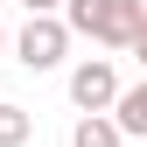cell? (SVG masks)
I'll return each instance as SVG.
<instances>
[{
	"mask_svg": "<svg viewBox=\"0 0 147 147\" xmlns=\"http://www.w3.org/2000/svg\"><path fill=\"white\" fill-rule=\"evenodd\" d=\"M63 21H70V35H91L105 49H133L147 0H63Z\"/></svg>",
	"mask_w": 147,
	"mask_h": 147,
	"instance_id": "1",
	"label": "cell"
},
{
	"mask_svg": "<svg viewBox=\"0 0 147 147\" xmlns=\"http://www.w3.org/2000/svg\"><path fill=\"white\" fill-rule=\"evenodd\" d=\"M70 56V21L63 14H28V28L14 35V63L21 70H56Z\"/></svg>",
	"mask_w": 147,
	"mask_h": 147,
	"instance_id": "2",
	"label": "cell"
},
{
	"mask_svg": "<svg viewBox=\"0 0 147 147\" xmlns=\"http://www.w3.org/2000/svg\"><path fill=\"white\" fill-rule=\"evenodd\" d=\"M70 105H77V112H112V105H119V70H112V56H84L77 70H70Z\"/></svg>",
	"mask_w": 147,
	"mask_h": 147,
	"instance_id": "3",
	"label": "cell"
},
{
	"mask_svg": "<svg viewBox=\"0 0 147 147\" xmlns=\"http://www.w3.org/2000/svg\"><path fill=\"white\" fill-rule=\"evenodd\" d=\"M70 147H126V133H119L112 112H84L77 126H70Z\"/></svg>",
	"mask_w": 147,
	"mask_h": 147,
	"instance_id": "4",
	"label": "cell"
},
{
	"mask_svg": "<svg viewBox=\"0 0 147 147\" xmlns=\"http://www.w3.org/2000/svg\"><path fill=\"white\" fill-rule=\"evenodd\" d=\"M112 119H119V133H140V140H147V77H140L133 91H119Z\"/></svg>",
	"mask_w": 147,
	"mask_h": 147,
	"instance_id": "5",
	"label": "cell"
},
{
	"mask_svg": "<svg viewBox=\"0 0 147 147\" xmlns=\"http://www.w3.org/2000/svg\"><path fill=\"white\" fill-rule=\"evenodd\" d=\"M28 133H35V119L21 112V105L0 98V147H28Z\"/></svg>",
	"mask_w": 147,
	"mask_h": 147,
	"instance_id": "6",
	"label": "cell"
},
{
	"mask_svg": "<svg viewBox=\"0 0 147 147\" xmlns=\"http://www.w3.org/2000/svg\"><path fill=\"white\" fill-rule=\"evenodd\" d=\"M28 14H63V0H21Z\"/></svg>",
	"mask_w": 147,
	"mask_h": 147,
	"instance_id": "7",
	"label": "cell"
},
{
	"mask_svg": "<svg viewBox=\"0 0 147 147\" xmlns=\"http://www.w3.org/2000/svg\"><path fill=\"white\" fill-rule=\"evenodd\" d=\"M133 63L147 70V21H140V35H133Z\"/></svg>",
	"mask_w": 147,
	"mask_h": 147,
	"instance_id": "8",
	"label": "cell"
},
{
	"mask_svg": "<svg viewBox=\"0 0 147 147\" xmlns=\"http://www.w3.org/2000/svg\"><path fill=\"white\" fill-rule=\"evenodd\" d=\"M7 49H14V35H7V28H0V56H7Z\"/></svg>",
	"mask_w": 147,
	"mask_h": 147,
	"instance_id": "9",
	"label": "cell"
},
{
	"mask_svg": "<svg viewBox=\"0 0 147 147\" xmlns=\"http://www.w3.org/2000/svg\"><path fill=\"white\" fill-rule=\"evenodd\" d=\"M0 7H7V0H0Z\"/></svg>",
	"mask_w": 147,
	"mask_h": 147,
	"instance_id": "10",
	"label": "cell"
}]
</instances>
